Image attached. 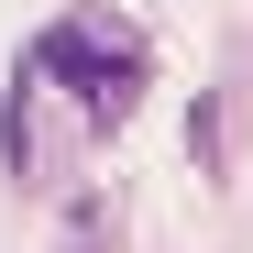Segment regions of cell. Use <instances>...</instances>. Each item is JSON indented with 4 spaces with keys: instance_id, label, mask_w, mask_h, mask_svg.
Listing matches in <instances>:
<instances>
[{
    "instance_id": "cell-1",
    "label": "cell",
    "mask_w": 253,
    "mask_h": 253,
    "mask_svg": "<svg viewBox=\"0 0 253 253\" xmlns=\"http://www.w3.org/2000/svg\"><path fill=\"white\" fill-rule=\"evenodd\" d=\"M33 77H66L88 99V121H121L132 88H143V33L121 11H66V22L33 33Z\"/></svg>"
},
{
    "instance_id": "cell-2",
    "label": "cell",
    "mask_w": 253,
    "mask_h": 253,
    "mask_svg": "<svg viewBox=\"0 0 253 253\" xmlns=\"http://www.w3.org/2000/svg\"><path fill=\"white\" fill-rule=\"evenodd\" d=\"M77 253H88V242H77Z\"/></svg>"
}]
</instances>
